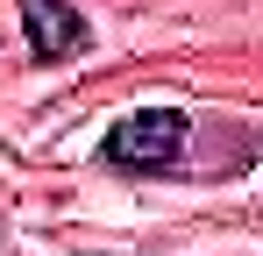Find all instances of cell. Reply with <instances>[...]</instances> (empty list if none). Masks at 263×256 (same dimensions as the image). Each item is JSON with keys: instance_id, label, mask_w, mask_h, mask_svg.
<instances>
[{"instance_id": "2", "label": "cell", "mask_w": 263, "mask_h": 256, "mask_svg": "<svg viewBox=\"0 0 263 256\" xmlns=\"http://www.w3.org/2000/svg\"><path fill=\"white\" fill-rule=\"evenodd\" d=\"M22 36H29L36 64H71L92 43V29H86V14L71 0H22Z\"/></svg>"}, {"instance_id": "1", "label": "cell", "mask_w": 263, "mask_h": 256, "mask_svg": "<svg viewBox=\"0 0 263 256\" xmlns=\"http://www.w3.org/2000/svg\"><path fill=\"white\" fill-rule=\"evenodd\" d=\"M185 142H192V121H185L178 107H135L128 121L107 128L100 164L121 171V178H164V171H178Z\"/></svg>"}]
</instances>
